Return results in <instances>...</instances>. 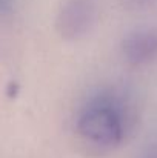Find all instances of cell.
<instances>
[{
  "mask_svg": "<svg viewBox=\"0 0 157 158\" xmlns=\"http://www.w3.org/2000/svg\"><path fill=\"white\" fill-rule=\"evenodd\" d=\"M134 109L122 92L100 91L80 107L76 132L86 146L109 152L119 148L131 132L136 121Z\"/></svg>",
  "mask_w": 157,
  "mask_h": 158,
  "instance_id": "1",
  "label": "cell"
},
{
  "mask_svg": "<svg viewBox=\"0 0 157 158\" xmlns=\"http://www.w3.org/2000/svg\"><path fill=\"white\" fill-rule=\"evenodd\" d=\"M96 6L93 0H66L55 19V29L65 40H79L94 26Z\"/></svg>",
  "mask_w": 157,
  "mask_h": 158,
  "instance_id": "2",
  "label": "cell"
},
{
  "mask_svg": "<svg viewBox=\"0 0 157 158\" xmlns=\"http://www.w3.org/2000/svg\"><path fill=\"white\" fill-rule=\"evenodd\" d=\"M122 54L134 66L154 60L157 57V29L140 28L129 32L122 42Z\"/></svg>",
  "mask_w": 157,
  "mask_h": 158,
  "instance_id": "3",
  "label": "cell"
},
{
  "mask_svg": "<svg viewBox=\"0 0 157 158\" xmlns=\"http://www.w3.org/2000/svg\"><path fill=\"white\" fill-rule=\"evenodd\" d=\"M128 2H129L131 6H137V8H140V6H145L146 3H150L151 0H128Z\"/></svg>",
  "mask_w": 157,
  "mask_h": 158,
  "instance_id": "4",
  "label": "cell"
}]
</instances>
